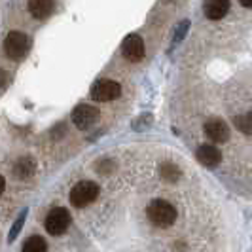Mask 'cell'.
Masks as SVG:
<instances>
[{"mask_svg":"<svg viewBox=\"0 0 252 252\" xmlns=\"http://www.w3.org/2000/svg\"><path fill=\"white\" fill-rule=\"evenodd\" d=\"M53 8H55L53 0H29V12L36 19H46L48 15H51Z\"/></svg>","mask_w":252,"mask_h":252,"instance_id":"8fae6325","label":"cell"},{"mask_svg":"<svg viewBox=\"0 0 252 252\" xmlns=\"http://www.w3.org/2000/svg\"><path fill=\"white\" fill-rule=\"evenodd\" d=\"M203 12L209 19H222L229 12V0H205L203 4Z\"/></svg>","mask_w":252,"mask_h":252,"instance_id":"30bf717a","label":"cell"},{"mask_svg":"<svg viewBox=\"0 0 252 252\" xmlns=\"http://www.w3.org/2000/svg\"><path fill=\"white\" fill-rule=\"evenodd\" d=\"M195 158H197V161L205 167H216V165L220 163V159H222V154L220 150L213 146V144H203L197 148V154H195Z\"/></svg>","mask_w":252,"mask_h":252,"instance_id":"9c48e42d","label":"cell"},{"mask_svg":"<svg viewBox=\"0 0 252 252\" xmlns=\"http://www.w3.org/2000/svg\"><path fill=\"white\" fill-rule=\"evenodd\" d=\"M29 48H31V40L25 32H19V31H12L4 40V51L12 61H21L27 55Z\"/></svg>","mask_w":252,"mask_h":252,"instance_id":"7a4b0ae2","label":"cell"},{"mask_svg":"<svg viewBox=\"0 0 252 252\" xmlns=\"http://www.w3.org/2000/svg\"><path fill=\"white\" fill-rule=\"evenodd\" d=\"M235 127L245 135H252V112L241 114L235 118Z\"/></svg>","mask_w":252,"mask_h":252,"instance_id":"9a60e30c","label":"cell"},{"mask_svg":"<svg viewBox=\"0 0 252 252\" xmlns=\"http://www.w3.org/2000/svg\"><path fill=\"white\" fill-rule=\"evenodd\" d=\"M97 197H99V186L91 180H82L70 189V203L78 209L88 207L89 203H93Z\"/></svg>","mask_w":252,"mask_h":252,"instance_id":"3957f363","label":"cell"},{"mask_svg":"<svg viewBox=\"0 0 252 252\" xmlns=\"http://www.w3.org/2000/svg\"><path fill=\"white\" fill-rule=\"evenodd\" d=\"M8 80H10V78H8V72H6V70H2V68H0V89L4 88V86H6V84H8Z\"/></svg>","mask_w":252,"mask_h":252,"instance_id":"e0dca14e","label":"cell"},{"mask_svg":"<svg viewBox=\"0 0 252 252\" xmlns=\"http://www.w3.org/2000/svg\"><path fill=\"white\" fill-rule=\"evenodd\" d=\"M159 173H161V177H163L167 182H177L178 178H180V171H178V167L177 165H173V163H169V161L161 163Z\"/></svg>","mask_w":252,"mask_h":252,"instance_id":"5bb4252c","label":"cell"},{"mask_svg":"<svg viewBox=\"0 0 252 252\" xmlns=\"http://www.w3.org/2000/svg\"><path fill=\"white\" fill-rule=\"evenodd\" d=\"M25 218H27V211H23V213H21V216L15 220V224H13L12 231H10V235H8V241H15L17 233L21 231V227H23V224H25Z\"/></svg>","mask_w":252,"mask_h":252,"instance_id":"2e32d148","label":"cell"},{"mask_svg":"<svg viewBox=\"0 0 252 252\" xmlns=\"http://www.w3.org/2000/svg\"><path fill=\"white\" fill-rule=\"evenodd\" d=\"M122 53L127 61L137 63L144 57V42L139 34H129L122 44Z\"/></svg>","mask_w":252,"mask_h":252,"instance_id":"52a82bcc","label":"cell"},{"mask_svg":"<svg viewBox=\"0 0 252 252\" xmlns=\"http://www.w3.org/2000/svg\"><path fill=\"white\" fill-rule=\"evenodd\" d=\"M122 95V88L118 82H112V80H99L93 84L91 88V99L99 102H106V101H114Z\"/></svg>","mask_w":252,"mask_h":252,"instance_id":"5b68a950","label":"cell"},{"mask_svg":"<svg viewBox=\"0 0 252 252\" xmlns=\"http://www.w3.org/2000/svg\"><path fill=\"white\" fill-rule=\"evenodd\" d=\"M205 135L213 142H226L229 139V129L222 120H209L205 124Z\"/></svg>","mask_w":252,"mask_h":252,"instance_id":"ba28073f","label":"cell"},{"mask_svg":"<svg viewBox=\"0 0 252 252\" xmlns=\"http://www.w3.org/2000/svg\"><path fill=\"white\" fill-rule=\"evenodd\" d=\"M245 8H252V0H239Z\"/></svg>","mask_w":252,"mask_h":252,"instance_id":"ac0fdd59","label":"cell"},{"mask_svg":"<svg viewBox=\"0 0 252 252\" xmlns=\"http://www.w3.org/2000/svg\"><path fill=\"white\" fill-rule=\"evenodd\" d=\"M34 171H36V163H34L32 158H21V159H17V163L13 165V175L17 178H23V180L32 177Z\"/></svg>","mask_w":252,"mask_h":252,"instance_id":"7c38bea8","label":"cell"},{"mask_svg":"<svg viewBox=\"0 0 252 252\" xmlns=\"http://www.w3.org/2000/svg\"><path fill=\"white\" fill-rule=\"evenodd\" d=\"M152 224L159 227H169L177 220V209L165 199H154L146 209Z\"/></svg>","mask_w":252,"mask_h":252,"instance_id":"6da1fadb","label":"cell"},{"mask_svg":"<svg viewBox=\"0 0 252 252\" xmlns=\"http://www.w3.org/2000/svg\"><path fill=\"white\" fill-rule=\"evenodd\" d=\"M23 251L25 252H46L48 251V245H46V241L42 239V237L32 235V237H29V239L25 241Z\"/></svg>","mask_w":252,"mask_h":252,"instance_id":"4fadbf2b","label":"cell"},{"mask_svg":"<svg viewBox=\"0 0 252 252\" xmlns=\"http://www.w3.org/2000/svg\"><path fill=\"white\" fill-rule=\"evenodd\" d=\"M4 184H6V182H4V177H0V195H2V191H4Z\"/></svg>","mask_w":252,"mask_h":252,"instance_id":"d6986e66","label":"cell"},{"mask_svg":"<svg viewBox=\"0 0 252 252\" xmlns=\"http://www.w3.org/2000/svg\"><path fill=\"white\" fill-rule=\"evenodd\" d=\"M70 118H72V122H74V126L78 129L86 131V129H89L99 120V110L95 106H89V104H80V106H76L74 110H72Z\"/></svg>","mask_w":252,"mask_h":252,"instance_id":"8992f818","label":"cell"},{"mask_svg":"<svg viewBox=\"0 0 252 252\" xmlns=\"http://www.w3.org/2000/svg\"><path fill=\"white\" fill-rule=\"evenodd\" d=\"M72 222L70 213L63 207H53L46 216V229L51 235H63Z\"/></svg>","mask_w":252,"mask_h":252,"instance_id":"277c9868","label":"cell"}]
</instances>
